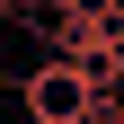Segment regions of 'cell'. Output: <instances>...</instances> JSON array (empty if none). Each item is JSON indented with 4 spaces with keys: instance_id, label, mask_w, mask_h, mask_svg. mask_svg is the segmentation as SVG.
<instances>
[{
    "instance_id": "3",
    "label": "cell",
    "mask_w": 124,
    "mask_h": 124,
    "mask_svg": "<svg viewBox=\"0 0 124 124\" xmlns=\"http://www.w3.org/2000/svg\"><path fill=\"white\" fill-rule=\"evenodd\" d=\"M18 9H27V0H0V27H9V18H18Z\"/></svg>"
},
{
    "instance_id": "1",
    "label": "cell",
    "mask_w": 124,
    "mask_h": 124,
    "mask_svg": "<svg viewBox=\"0 0 124 124\" xmlns=\"http://www.w3.org/2000/svg\"><path fill=\"white\" fill-rule=\"evenodd\" d=\"M0 89L27 106V124H89V106H98V80H89L80 62H62V53L27 62L18 80H0Z\"/></svg>"
},
{
    "instance_id": "2",
    "label": "cell",
    "mask_w": 124,
    "mask_h": 124,
    "mask_svg": "<svg viewBox=\"0 0 124 124\" xmlns=\"http://www.w3.org/2000/svg\"><path fill=\"white\" fill-rule=\"evenodd\" d=\"M89 124H124V89H98V106H89Z\"/></svg>"
}]
</instances>
